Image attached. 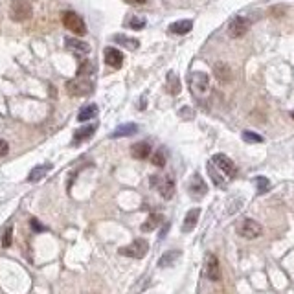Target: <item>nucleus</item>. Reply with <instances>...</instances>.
<instances>
[{
	"label": "nucleus",
	"instance_id": "f257e3e1",
	"mask_svg": "<svg viewBox=\"0 0 294 294\" xmlns=\"http://www.w3.org/2000/svg\"><path fill=\"white\" fill-rule=\"evenodd\" d=\"M34 6L32 0H11V8H9V17L15 22H24L32 17Z\"/></svg>",
	"mask_w": 294,
	"mask_h": 294
},
{
	"label": "nucleus",
	"instance_id": "f03ea898",
	"mask_svg": "<svg viewBox=\"0 0 294 294\" xmlns=\"http://www.w3.org/2000/svg\"><path fill=\"white\" fill-rule=\"evenodd\" d=\"M67 90L70 96H76V98H81V96H88V94L94 92V83L88 79V77H79L76 79H70L67 83Z\"/></svg>",
	"mask_w": 294,
	"mask_h": 294
},
{
	"label": "nucleus",
	"instance_id": "7ed1b4c3",
	"mask_svg": "<svg viewBox=\"0 0 294 294\" xmlns=\"http://www.w3.org/2000/svg\"><path fill=\"white\" fill-rule=\"evenodd\" d=\"M63 24L68 32H72L74 35H85L86 34V24H85L83 17L76 13V11H65L63 13Z\"/></svg>",
	"mask_w": 294,
	"mask_h": 294
},
{
	"label": "nucleus",
	"instance_id": "20e7f679",
	"mask_svg": "<svg viewBox=\"0 0 294 294\" xmlns=\"http://www.w3.org/2000/svg\"><path fill=\"white\" fill-rule=\"evenodd\" d=\"M237 234L241 235V237H244V239H258L263 234V226L258 221L246 217L237 225Z\"/></svg>",
	"mask_w": 294,
	"mask_h": 294
},
{
	"label": "nucleus",
	"instance_id": "39448f33",
	"mask_svg": "<svg viewBox=\"0 0 294 294\" xmlns=\"http://www.w3.org/2000/svg\"><path fill=\"white\" fill-rule=\"evenodd\" d=\"M147 252H149V243H147L145 239H135L131 244H127V246H123V248H120V254H121V256L135 258V259H142Z\"/></svg>",
	"mask_w": 294,
	"mask_h": 294
},
{
	"label": "nucleus",
	"instance_id": "423d86ee",
	"mask_svg": "<svg viewBox=\"0 0 294 294\" xmlns=\"http://www.w3.org/2000/svg\"><path fill=\"white\" fill-rule=\"evenodd\" d=\"M190 88L195 96H204L210 88V77L204 72H193L190 76Z\"/></svg>",
	"mask_w": 294,
	"mask_h": 294
},
{
	"label": "nucleus",
	"instance_id": "0eeeda50",
	"mask_svg": "<svg viewBox=\"0 0 294 294\" xmlns=\"http://www.w3.org/2000/svg\"><path fill=\"white\" fill-rule=\"evenodd\" d=\"M211 166H215V168L225 176H228V178H234V176L237 175L235 164L228 158L226 155H213V156H211Z\"/></svg>",
	"mask_w": 294,
	"mask_h": 294
},
{
	"label": "nucleus",
	"instance_id": "6e6552de",
	"mask_svg": "<svg viewBox=\"0 0 294 294\" xmlns=\"http://www.w3.org/2000/svg\"><path fill=\"white\" fill-rule=\"evenodd\" d=\"M248 30H250V22H248L244 17L232 18V20H230V24H228V35H230L232 39H239V37H243V35H246Z\"/></svg>",
	"mask_w": 294,
	"mask_h": 294
},
{
	"label": "nucleus",
	"instance_id": "1a4fd4ad",
	"mask_svg": "<svg viewBox=\"0 0 294 294\" xmlns=\"http://www.w3.org/2000/svg\"><path fill=\"white\" fill-rule=\"evenodd\" d=\"M204 272H206V277L211 279V281H219L221 279V265H219V259L215 254H208L206 256Z\"/></svg>",
	"mask_w": 294,
	"mask_h": 294
},
{
	"label": "nucleus",
	"instance_id": "9d476101",
	"mask_svg": "<svg viewBox=\"0 0 294 294\" xmlns=\"http://www.w3.org/2000/svg\"><path fill=\"white\" fill-rule=\"evenodd\" d=\"M103 59H105V63L112 68H121L123 65V53L118 50V48H105L103 52Z\"/></svg>",
	"mask_w": 294,
	"mask_h": 294
},
{
	"label": "nucleus",
	"instance_id": "9b49d317",
	"mask_svg": "<svg viewBox=\"0 0 294 294\" xmlns=\"http://www.w3.org/2000/svg\"><path fill=\"white\" fill-rule=\"evenodd\" d=\"M188 190H190V193L193 195L195 199H201L202 195H206V191H208V186L201 178V175H193V178L190 180Z\"/></svg>",
	"mask_w": 294,
	"mask_h": 294
},
{
	"label": "nucleus",
	"instance_id": "f8f14e48",
	"mask_svg": "<svg viewBox=\"0 0 294 294\" xmlns=\"http://www.w3.org/2000/svg\"><path fill=\"white\" fill-rule=\"evenodd\" d=\"M213 74L217 77L221 83H230L232 81V68L228 67L226 63H223V61H219L213 65Z\"/></svg>",
	"mask_w": 294,
	"mask_h": 294
},
{
	"label": "nucleus",
	"instance_id": "ddd939ff",
	"mask_svg": "<svg viewBox=\"0 0 294 294\" xmlns=\"http://www.w3.org/2000/svg\"><path fill=\"white\" fill-rule=\"evenodd\" d=\"M201 217V208H191V210L186 213L184 217V225H182V232H191L195 226H197V221Z\"/></svg>",
	"mask_w": 294,
	"mask_h": 294
},
{
	"label": "nucleus",
	"instance_id": "4468645a",
	"mask_svg": "<svg viewBox=\"0 0 294 294\" xmlns=\"http://www.w3.org/2000/svg\"><path fill=\"white\" fill-rule=\"evenodd\" d=\"M156 186H158V190H160V195H162L166 201H169V199L173 197V193H175V180H173L171 176L162 178Z\"/></svg>",
	"mask_w": 294,
	"mask_h": 294
},
{
	"label": "nucleus",
	"instance_id": "2eb2a0df",
	"mask_svg": "<svg viewBox=\"0 0 294 294\" xmlns=\"http://www.w3.org/2000/svg\"><path fill=\"white\" fill-rule=\"evenodd\" d=\"M131 155L135 156L136 160H145L149 155H151V145L147 142H138L131 147Z\"/></svg>",
	"mask_w": 294,
	"mask_h": 294
},
{
	"label": "nucleus",
	"instance_id": "dca6fc26",
	"mask_svg": "<svg viewBox=\"0 0 294 294\" xmlns=\"http://www.w3.org/2000/svg\"><path fill=\"white\" fill-rule=\"evenodd\" d=\"M136 133H138L136 123H123V125H120L110 133V138H123V136H133Z\"/></svg>",
	"mask_w": 294,
	"mask_h": 294
},
{
	"label": "nucleus",
	"instance_id": "f3484780",
	"mask_svg": "<svg viewBox=\"0 0 294 294\" xmlns=\"http://www.w3.org/2000/svg\"><path fill=\"white\" fill-rule=\"evenodd\" d=\"M191 28H193L191 20H176V22H173V24L169 26V32L175 35H186L191 32Z\"/></svg>",
	"mask_w": 294,
	"mask_h": 294
},
{
	"label": "nucleus",
	"instance_id": "a211bd4d",
	"mask_svg": "<svg viewBox=\"0 0 294 294\" xmlns=\"http://www.w3.org/2000/svg\"><path fill=\"white\" fill-rule=\"evenodd\" d=\"M96 129H98L96 123L86 125V127H83V129H77L76 133H74V143H81V142H85V140H88V138L96 133Z\"/></svg>",
	"mask_w": 294,
	"mask_h": 294
},
{
	"label": "nucleus",
	"instance_id": "6ab92c4d",
	"mask_svg": "<svg viewBox=\"0 0 294 294\" xmlns=\"http://www.w3.org/2000/svg\"><path fill=\"white\" fill-rule=\"evenodd\" d=\"M52 166L50 164H44V166H37L30 171V175H28V182H37V180H41L44 176L50 173Z\"/></svg>",
	"mask_w": 294,
	"mask_h": 294
},
{
	"label": "nucleus",
	"instance_id": "aec40b11",
	"mask_svg": "<svg viewBox=\"0 0 294 294\" xmlns=\"http://www.w3.org/2000/svg\"><path fill=\"white\" fill-rule=\"evenodd\" d=\"M67 48H70L72 52H76V53H81V55H86L88 52H90V46L86 44V42L79 41V39H67Z\"/></svg>",
	"mask_w": 294,
	"mask_h": 294
},
{
	"label": "nucleus",
	"instance_id": "412c9836",
	"mask_svg": "<svg viewBox=\"0 0 294 294\" xmlns=\"http://www.w3.org/2000/svg\"><path fill=\"white\" fill-rule=\"evenodd\" d=\"M98 116V105H86L83 109L79 110V114H77V121H88V120H92V118Z\"/></svg>",
	"mask_w": 294,
	"mask_h": 294
},
{
	"label": "nucleus",
	"instance_id": "4be33fe9",
	"mask_svg": "<svg viewBox=\"0 0 294 294\" xmlns=\"http://www.w3.org/2000/svg\"><path fill=\"white\" fill-rule=\"evenodd\" d=\"M178 258H180V252H178V250H169V252H166L158 259V267L160 269H168V267H171Z\"/></svg>",
	"mask_w": 294,
	"mask_h": 294
},
{
	"label": "nucleus",
	"instance_id": "5701e85b",
	"mask_svg": "<svg viewBox=\"0 0 294 294\" xmlns=\"http://www.w3.org/2000/svg\"><path fill=\"white\" fill-rule=\"evenodd\" d=\"M162 221H164V217H162L160 213H151V215L147 217V221L142 225V232H153V230H156Z\"/></svg>",
	"mask_w": 294,
	"mask_h": 294
},
{
	"label": "nucleus",
	"instance_id": "b1692460",
	"mask_svg": "<svg viewBox=\"0 0 294 294\" xmlns=\"http://www.w3.org/2000/svg\"><path fill=\"white\" fill-rule=\"evenodd\" d=\"M114 42L118 44H121V46H125L129 50H138V46H140V41L138 39H133V37H125V35H114Z\"/></svg>",
	"mask_w": 294,
	"mask_h": 294
},
{
	"label": "nucleus",
	"instance_id": "393cba45",
	"mask_svg": "<svg viewBox=\"0 0 294 294\" xmlns=\"http://www.w3.org/2000/svg\"><path fill=\"white\" fill-rule=\"evenodd\" d=\"M166 86H168V92L171 94V96H176V94H180V79L176 77L175 72H169L168 74V83H166Z\"/></svg>",
	"mask_w": 294,
	"mask_h": 294
},
{
	"label": "nucleus",
	"instance_id": "a878e982",
	"mask_svg": "<svg viewBox=\"0 0 294 294\" xmlns=\"http://www.w3.org/2000/svg\"><path fill=\"white\" fill-rule=\"evenodd\" d=\"M153 166H156V168H164L166 166V153L162 151V149H158V151L153 155Z\"/></svg>",
	"mask_w": 294,
	"mask_h": 294
},
{
	"label": "nucleus",
	"instance_id": "bb28decb",
	"mask_svg": "<svg viewBox=\"0 0 294 294\" xmlns=\"http://www.w3.org/2000/svg\"><path fill=\"white\" fill-rule=\"evenodd\" d=\"M256 184H258V193L259 195H263L265 191L270 190V180L265 178V176H258V178H256Z\"/></svg>",
	"mask_w": 294,
	"mask_h": 294
},
{
	"label": "nucleus",
	"instance_id": "cd10ccee",
	"mask_svg": "<svg viewBox=\"0 0 294 294\" xmlns=\"http://www.w3.org/2000/svg\"><path fill=\"white\" fill-rule=\"evenodd\" d=\"M243 140L248 143H261L263 142V136H259L258 133H252V131H244Z\"/></svg>",
	"mask_w": 294,
	"mask_h": 294
},
{
	"label": "nucleus",
	"instance_id": "c85d7f7f",
	"mask_svg": "<svg viewBox=\"0 0 294 294\" xmlns=\"http://www.w3.org/2000/svg\"><path fill=\"white\" fill-rule=\"evenodd\" d=\"M208 173H210V176H211V180L215 182V186H221V188H225V182H223V176L219 175L217 171H215V168L213 166H208Z\"/></svg>",
	"mask_w": 294,
	"mask_h": 294
},
{
	"label": "nucleus",
	"instance_id": "c756f323",
	"mask_svg": "<svg viewBox=\"0 0 294 294\" xmlns=\"http://www.w3.org/2000/svg\"><path fill=\"white\" fill-rule=\"evenodd\" d=\"M129 26L133 28V30H142L143 26H145V18H138V17H133L129 20Z\"/></svg>",
	"mask_w": 294,
	"mask_h": 294
},
{
	"label": "nucleus",
	"instance_id": "7c9ffc66",
	"mask_svg": "<svg viewBox=\"0 0 294 294\" xmlns=\"http://www.w3.org/2000/svg\"><path fill=\"white\" fill-rule=\"evenodd\" d=\"M11 234H13V230H11V226L6 230V234H4V237H2V246L4 248H8L9 244H11Z\"/></svg>",
	"mask_w": 294,
	"mask_h": 294
},
{
	"label": "nucleus",
	"instance_id": "2f4dec72",
	"mask_svg": "<svg viewBox=\"0 0 294 294\" xmlns=\"http://www.w3.org/2000/svg\"><path fill=\"white\" fill-rule=\"evenodd\" d=\"M30 225H32V230H34V232H44V230H46V226H44L42 223H39L37 219H32Z\"/></svg>",
	"mask_w": 294,
	"mask_h": 294
},
{
	"label": "nucleus",
	"instance_id": "473e14b6",
	"mask_svg": "<svg viewBox=\"0 0 294 294\" xmlns=\"http://www.w3.org/2000/svg\"><path fill=\"white\" fill-rule=\"evenodd\" d=\"M9 151V145L8 142H4V140H0V156H4L6 153Z\"/></svg>",
	"mask_w": 294,
	"mask_h": 294
},
{
	"label": "nucleus",
	"instance_id": "72a5a7b5",
	"mask_svg": "<svg viewBox=\"0 0 294 294\" xmlns=\"http://www.w3.org/2000/svg\"><path fill=\"white\" fill-rule=\"evenodd\" d=\"M272 13H274V17H281V13H285V8L281 6V8H272Z\"/></svg>",
	"mask_w": 294,
	"mask_h": 294
},
{
	"label": "nucleus",
	"instance_id": "f704fd0d",
	"mask_svg": "<svg viewBox=\"0 0 294 294\" xmlns=\"http://www.w3.org/2000/svg\"><path fill=\"white\" fill-rule=\"evenodd\" d=\"M186 114H188V116H193V112H190L188 109H182V110H180V116H186Z\"/></svg>",
	"mask_w": 294,
	"mask_h": 294
},
{
	"label": "nucleus",
	"instance_id": "c9c22d12",
	"mask_svg": "<svg viewBox=\"0 0 294 294\" xmlns=\"http://www.w3.org/2000/svg\"><path fill=\"white\" fill-rule=\"evenodd\" d=\"M131 2H135V4H147V0H131Z\"/></svg>",
	"mask_w": 294,
	"mask_h": 294
},
{
	"label": "nucleus",
	"instance_id": "e433bc0d",
	"mask_svg": "<svg viewBox=\"0 0 294 294\" xmlns=\"http://www.w3.org/2000/svg\"><path fill=\"white\" fill-rule=\"evenodd\" d=\"M291 118H293V120H294V110H293V112H291Z\"/></svg>",
	"mask_w": 294,
	"mask_h": 294
}]
</instances>
